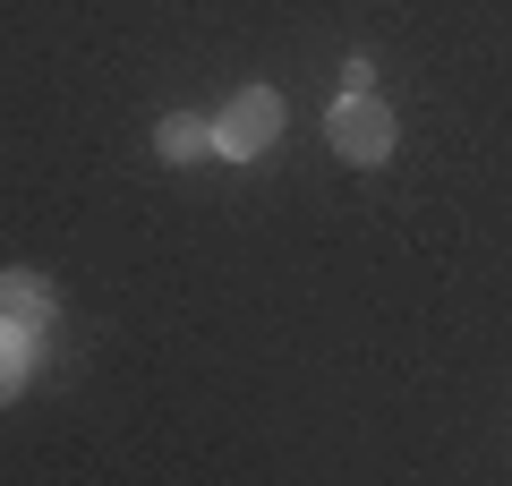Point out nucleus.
<instances>
[{"label":"nucleus","mask_w":512,"mask_h":486,"mask_svg":"<svg viewBox=\"0 0 512 486\" xmlns=\"http://www.w3.org/2000/svg\"><path fill=\"white\" fill-rule=\"evenodd\" d=\"M274 137H282V94H274V86L231 94V103H222V120H214V154H222V162L274 154Z\"/></svg>","instance_id":"obj_1"},{"label":"nucleus","mask_w":512,"mask_h":486,"mask_svg":"<svg viewBox=\"0 0 512 486\" xmlns=\"http://www.w3.org/2000/svg\"><path fill=\"white\" fill-rule=\"evenodd\" d=\"M325 137H333V154L342 162H393V103H376V94H342L333 103V120H325Z\"/></svg>","instance_id":"obj_2"},{"label":"nucleus","mask_w":512,"mask_h":486,"mask_svg":"<svg viewBox=\"0 0 512 486\" xmlns=\"http://www.w3.org/2000/svg\"><path fill=\"white\" fill-rule=\"evenodd\" d=\"M60 316V290L26 265H0V324H18V333H52Z\"/></svg>","instance_id":"obj_3"},{"label":"nucleus","mask_w":512,"mask_h":486,"mask_svg":"<svg viewBox=\"0 0 512 486\" xmlns=\"http://www.w3.org/2000/svg\"><path fill=\"white\" fill-rule=\"evenodd\" d=\"M154 154H163V162H197V154H214V120H197V111H171V120L154 128Z\"/></svg>","instance_id":"obj_4"},{"label":"nucleus","mask_w":512,"mask_h":486,"mask_svg":"<svg viewBox=\"0 0 512 486\" xmlns=\"http://www.w3.org/2000/svg\"><path fill=\"white\" fill-rule=\"evenodd\" d=\"M26 376H35V333H18V324H0V401H18Z\"/></svg>","instance_id":"obj_5"}]
</instances>
